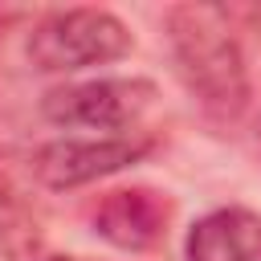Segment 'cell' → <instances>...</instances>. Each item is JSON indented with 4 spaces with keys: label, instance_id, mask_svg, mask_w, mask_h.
Segmentation results:
<instances>
[{
    "label": "cell",
    "instance_id": "obj_6",
    "mask_svg": "<svg viewBox=\"0 0 261 261\" xmlns=\"http://www.w3.org/2000/svg\"><path fill=\"white\" fill-rule=\"evenodd\" d=\"M188 261H261V216L249 208H216L188 228Z\"/></svg>",
    "mask_w": 261,
    "mask_h": 261
},
{
    "label": "cell",
    "instance_id": "obj_10",
    "mask_svg": "<svg viewBox=\"0 0 261 261\" xmlns=\"http://www.w3.org/2000/svg\"><path fill=\"white\" fill-rule=\"evenodd\" d=\"M257 139H261V126H257Z\"/></svg>",
    "mask_w": 261,
    "mask_h": 261
},
{
    "label": "cell",
    "instance_id": "obj_1",
    "mask_svg": "<svg viewBox=\"0 0 261 261\" xmlns=\"http://www.w3.org/2000/svg\"><path fill=\"white\" fill-rule=\"evenodd\" d=\"M167 49L179 82L216 122H237L249 110V65L232 37L224 8L216 4H171L163 12Z\"/></svg>",
    "mask_w": 261,
    "mask_h": 261
},
{
    "label": "cell",
    "instance_id": "obj_2",
    "mask_svg": "<svg viewBox=\"0 0 261 261\" xmlns=\"http://www.w3.org/2000/svg\"><path fill=\"white\" fill-rule=\"evenodd\" d=\"M135 49V33L110 8H61L33 24L24 57L45 73L110 65Z\"/></svg>",
    "mask_w": 261,
    "mask_h": 261
},
{
    "label": "cell",
    "instance_id": "obj_7",
    "mask_svg": "<svg viewBox=\"0 0 261 261\" xmlns=\"http://www.w3.org/2000/svg\"><path fill=\"white\" fill-rule=\"evenodd\" d=\"M37 232L16 200V192L0 179V261H33Z\"/></svg>",
    "mask_w": 261,
    "mask_h": 261
},
{
    "label": "cell",
    "instance_id": "obj_4",
    "mask_svg": "<svg viewBox=\"0 0 261 261\" xmlns=\"http://www.w3.org/2000/svg\"><path fill=\"white\" fill-rule=\"evenodd\" d=\"M155 143L147 135H102V139H53L37 147L33 175L49 192H69L94 179H106L130 163H139Z\"/></svg>",
    "mask_w": 261,
    "mask_h": 261
},
{
    "label": "cell",
    "instance_id": "obj_9",
    "mask_svg": "<svg viewBox=\"0 0 261 261\" xmlns=\"http://www.w3.org/2000/svg\"><path fill=\"white\" fill-rule=\"evenodd\" d=\"M45 261H90V257H45Z\"/></svg>",
    "mask_w": 261,
    "mask_h": 261
},
{
    "label": "cell",
    "instance_id": "obj_5",
    "mask_svg": "<svg viewBox=\"0 0 261 261\" xmlns=\"http://www.w3.org/2000/svg\"><path fill=\"white\" fill-rule=\"evenodd\" d=\"M171 204L155 188H114L90 208V224L102 241L126 253H147L167 237Z\"/></svg>",
    "mask_w": 261,
    "mask_h": 261
},
{
    "label": "cell",
    "instance_id": "obj_8",
    "mask_svg": "<svg viewBox=\"0 0 261 261\" xmlns=\"http://www.w3.org/2000/svg\"><path fill=\"white\" fill-rule=\"evenodd\" d=\"M8 20H16V8H0V29H4Z\"/></svg>",
    "mask_w": 261,
    "mask_h": 261
},
{
    "label": "cell",
    "instance_id": "obj_3",
    "mask_svg": "<svg viewBox=\"0 0 261 261\" xmlns=\"http://www.w3.org/2000/svg\"><path fill=\"white\" fill-rule=\"evenodd\" d=\"M159 90L147 77H94L53 86L41 98V114L57 126H86V130H114L126 135L151 106Z\"/></svg>",
    "mask_w": 261,
    "mask_h": 261
}]
</instances>
